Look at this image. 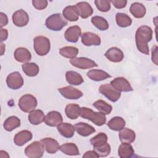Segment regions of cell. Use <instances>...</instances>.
<instances>
[{
	"mask_svg": "<svg viewBox=\"0 0 158 158\" xmlns=\"http://www.w3.org/2000/svg\"><path fill=\"white\" fill-rule=\"evenodd\" d=\"M153 31L151 28L147 25L139 27L136 31L135 43L138 50L144 54L148 55L149 53L148 45L152 38Z\"/></svg>",
	"mask_w": 158,
	"mask_h": 158,
	"instance_id": "cell-1",
	"label": "cell"
},
{
	"mask_svg": "<svg viewBox=\"0 0 158 158\" xmlns=\"http://www.w3.org/2000/svg\"><path fill=\"white\" fill-rule=\"evenodd\" d=\"M80 116L91 121L97 126H102L106 122V117L101 112H95L86 107H81Z\"/></svg>",
	"mask_w": 158,
	"mask_h": 158,
	"instance_id": "cell-2",
	"label": "cell"
},
{
	"mask_svg": "<svg viewBox=\"0 0 158 158\" xmlns=\"http://www.w3.org/2000/svg\"><path fill=\"white\" fill-rule=\"evenodd\" d=\"M67 21L60 14L57 13L49 15L46 20V27L53 31H60L67 25Z\"/></svg>",
	"mask_w": 158,
	"mask_h": 158,
	"instance_id": "cell-3",
	"label": "cell"
},
{
	"mask_svg": "<svg viewBox=\"0 0 158 158\" xmlns=\"http://www.w3.org/2000/svg\"><path fill=\"white\" fill-rule=\"evenodd\" d=\"M33 48L38 55L45 56L50 51V41L48 38L43 36H36L33 39Z\"/></svg>",
	"mask_w": 158,
	"mask_h": 158,
	"instance_id": "cell-4",
	"label": "cell"
},
{
	"mask_svg": "<svg viewBox=\"0 0 158 158\" xmlns=\"http://www.w3.org/2000/svg\"><path fill=\"white\" fill-rule=\"evenodd\" d=\"M37 100L36 98L30 94H27L23 95L19 101V107L25 112H30L35 110L37 106Z\"/></svg>",
	"mask_w": 158,
	"mask_h": 158,
	"instance_id": "cell-5",
	"label": "cell"
},
{
	"mask_svg": "<svg viewBox=\"0 0 158 158\" xmlns=\"http://www.w3.org/2000/svg\"><path fill=\"white\" fill-rule=\"evenodd\" d=\"M44 148L41 141H34L25 149V155L30 158H40L43 156Z\"/></svg>",
	"mask_w": 158,
	"mask_h": 158,
	"instance_id": "cell-6",
	"label": "cell"
},
{
	"mask_svg": "<svg viewBox=\"0 0 158 158\" xmlns=\"http://www.w3.org/2000/svg\"><path fill=\"white\" fill-rule=\"evenodd\" d=\"M99 91L112 102L117 101L121 96L120 92L115 89L109 83L101 85L99 88Z\"/></svg>",
	"mask_w": 158,
	"mask_h": 158,
	"instance_id": "cell-7",
	"label": "cell"
},
{
	"mask_svg": "<svg viewBox=\"0 0 158 158\" xmlns=\"http://www.w3.org/2000/svg\"><path fill=\"white\" fill-rule=\"evenodd\" d=\"M6 83L10 89H18L23 86V79L19 72H14L7 75Z\"/></svg>",
	"mask_w": 158,
	"mask_h": 158,
	"instance_id": "cell-8",
	"label": "cell"
},
{
	"mask_svg": "<svg viewBox=\"0 0 158 158\" xmlns=\"http://www.w3.org/2000/svg\"><path fill=\"white\" fill-rule=\"evenodd\" d=\"M110 84L119 92H129L133 90L130 82L123 77H117L112 80Z\"/></svg>",
	"mask_w": 158,
	"mask_h": 158,
	"instance_id": "cell-9",
	"label": "cell"
},
{
	"mask_svg": "<svg viewBox=\"0 0 158 158\" xmlns=\"http://www.w3.org/2000/svg\"><path fill=\"white\" fill-rule=\"evenodd\" d=\"M70 62L73 66L80 69H88L98 67V64L94 60L83 57L70 59Z\"/></svg>",
	"mask_w": 158,
	"mask_h": 158,
	"instance_id": "cell-10",
	"label": "cell"
},
{
	"mask_svg": "<svg viewBox=\"0 0 158 158\" xmlns=\"http://www.w3.org/2000/svg\"><path fill=\"white\" fill-rule=\"evenodd\" d=\"M62 96L68 99H78L83 96L82 91L72 86H67L58 89Z\"/></svg>",
	"mask_w": 158,
	"mask_h": 158,
	"instance_id": "cell-11",
	"label": "cell"
},
{
	"mask_svg": "<svg viewBox=\"0 0 158 158\" xmlns=\"http://www.w3.org/2000/svg\"><path fill=\"white\" fill-rule=\"evenodd\" d=\"M29 21L28 14L23 9L15 11L12 15L13 23L19 27H22L27 25Z\"/></svg>",
	"mask_w": 158,
	"mask_h": 158,
	"instance_id": "cell-12",
	"label": "cell"
},
{
	"mask_svg": "<svg viewBox=\"0 0 158 158\" xmlns=\"http://www.w3.org/2000/svg\"><path fill=\"white\" fill-rule=\"evenodd\" d=\"M81 42L87 46H99L101 44V40L99 36L92 32L86 31L81 35Z\"/></svg>",
	"mask_w": 158,
	"mask_h": 158,
	"instance_id": "cell-13",
	"label": "cell"
},
{
	"mask_svg": "<svg viewBox=\"0 0 158 158\" xmlns=\"http://www.w3.org/2000/svg\"><path fill=\"white\" fill-rule=\"evenodd\" d=\"M63 118L60 112L52 110L47 114L44 118V123L49 127H57L62 123Z\"/></svg>",
	"mask_w": 158,
	"mask_h": 158,
	"instance_id": "cell-14",
	"label": "cell"
},
{
	"mask_svg": "<svg viewBox=\"0 0 158 158\" xmlns=\"http://www.w3.org/2000/svg\"><path fill=\"white\" fill-rule=\"evenodd\" d=\"M81 35V30L79 26L74 25L69 27L64 33L65 40L70 43H77Z\"/></svg>",
	"mask_w": 158,
	"mask_h": 158,
	"instance_id": "cell-15",
	"label": "cell"
},
{
	"mask_svg": "<svg viewBox=\"0 0 158 158\" xmlns=\"http://www.w3.org/2000/svg\"><path fill=\"white\" fill-rule=\"evenodd\" d=\"M105 57L112 62H120L124 57V55L121 49L116 47L109 48L104 54Z\"/></svg>",
	"mask_w": 158,
	"mask_h": 158,
	"instance_id": "cell-16",
	"label": "cell"
},
{
	"mask_svg": "<svg viewBox=\"0 0 158 158\" xmlns=\"http://www.w3.org/2000/svg\"><path fill=\"white\" fill-rule=\"evenodd\" d=\"M15 59L19 62L27 63L31 59V54L30 52L25 48H17L14 53Z\"/></svg>",
	"mask_w": 158,
	"mask_h": 158,
	"instance_id": "cell-17",
	"label": "cell"
},
{
	"mask_svg": "<svg viewBox=\"0 0 158 158\" xmlns=\"http://www.w3.org/2000/svg\"><path fill=\"white\" fill-rule=\"evenodd\" d=\"M32 133L29 130H22L15 134L14 138V143L18 146H22L32 139Z\"/></svg>",
	"mask_w": 158,
	"mask_h": 158,
	"instance_id": "cell-18",
	"label": "cell"
},
{
	"mask_svg": "<svg viewBox=\"0 0 158 158\" xmlns=\"http://www.w3.org/2000/svg\"><path fill=\"white\" fill-rule=\"evenodd\" d=\"M46 150L49 154H55L59 150V144L56 139L52 138H44L40 141Z\"/></svg>",
	"mask_w": 158,
	"mask_h": 158,
	"instance_id": "cell-19",
	"label": "cell"
},
{
	"mask_svg": "<svg viewBox=\"0 0 158 158\" xmlns=\"http://www.w3.org/2000/svg\"><path fill=\"white\" fill-rule=\"evenodd\" d=\"M74 128L78 134L82 136H88L96 131V130L93 127L84 122H78L76 123L74 125Z\"/></svg>",
	"mask_w": 158,
	"mask_h": 158,
	"instance_id": "cell-20",
	"label": "cell"
},
{
	"mask_svg": "<svg viewBox=\"0 0 158 158\" xmlns=\"http://www.w3.org/2000/svg\"><path fill=\"white\" fill-rule=\"evenodd\" d=\"M78 9L79 15L82 19H87L93 13V9L91 5L87 2H79L75 5Z\"/></svg>",
	"mask_w": 158,
	"mask_h": 158,
	"instance_id": "cell-21",
	"label": "cell"
},
{
	"mask_svg": "<svg viewBox=\"0 0 158 158\" xmlns=\"http://www.w3.org/2000/svg\"><path fill=\"white\" fill-rule=\"evenodd\" d=\"M62 15L66 20L70 22H76L79 17V13L75 6L65 7L62 11Z\"/></svg>",
	"mask_w": 158,
	"mask_h": 158,
	"instance_id": "cell-22",
	"label": "cell"
},
{
	"mask_svg": "<svg viewBox=\"0 0 158 158\" xmlns=\"http://www.w3.org/2000/svg\"><path fill=\"white\" fill-rule=\"evenodd\" d=\"M87 76L91 80L96 81L104 80L111 77V76L105 71L99 69H92L89 70L87 72Z\"/></svg>",
	"mask_w": 158,
	"mask_h": 158,
	"instance_id": "cell-23",
	"label": "cell"
},
{
	"mask_svg": "<svg viewBox=\"0 0 158 158\" xmlns=\"http://www.w3.org/2000/svg\"><path fill=\"white\" fill-rule=\"evenodd\" d=\"M118 136L122 143H127L130 144L133 143L135 140L136 135L133 130L128 128H123L120 130Z\"/></svg>",
	"mask_w": 158,
	"mask_h": 158,
	"instance_id": "cell-24",
	"label": "cell"
},
{
	"mask_svg": "<svg viewBox=\"0 0 158 158\" xmlns=\"http://www.w3.org/2000/svg\"><path fill=\"white\" fill-rule=\"evenodd\" d=\"M59 133L65 138H72L75 133L74 126L69 123H61L57 127Z\"/></svg>",
	"mask_w": 158,
	"mask_h": 158,
	"instance_id": "cell-25",
	"label": "cell"
},
{
	"mask_svg": "<svg viewBox=\"0 0 158 158\" xmlns=\"http://www.w3.org/2000/svg\"><path fill=\"white\" fill-rule=\"evenodd\" d=\"M130 12L135 18L140 19L145 15L146 9L143 4L135 2L131 4L130 7Z\"/></svg>",
	"mask_w": 158,
	"mask_h": 158,
	"instance_id": "cell-26",
	"label": "cell"
},
{
	"mask_svg": "<svg viewBox=\"0 0 158 158\" xmlns=\"http://www.w3.org/2000/svg\"><path fill=\"white\" fill-rule=\"evenodd\" d=\"M30 123L34 125H37L41 123L44 120V112L40 109L34 110L30 112L28 116Z\"/></svg>",
	"mask_w": 158,
	"mask_h": 158,
	"instance_id": "cell-27",
	"label": "cell"
},
{
	"mask_svg": "<svg viewBox=\"0 0 158 158\" xmlns=\"http://www.w3.org/2000/svg\"><path fill=\"white\" fill-rule=\"evenodd\" d=\"M81 107L77 104H67L65 109V113L66 116L71 119H77L80 114Z\"/></svg>",
	"mask_w": 158,
	"mask_h": 158,
	"instance_id": "cell-28",
	"label": "cell"
},
{
	"mask_svg": "<svg viewBox=\"0 0 158 158\" xmlns=\"http://www.w3.org/2000/svg\"><path fill=\"white\" fill-rule=\"evenodd\" d=\"M134 152L132 146L127 143H122L118 149V155L121 158H130L133 156Z\"/></svg>",
	"mask_w": 158,
	"mask_h": 158,
	"instance_id": "cell-29",
	"label": "cell"
},
{
	"mask_svg": "<svg viewBox=\"0 0 158 158\" xmlns=\"http://www.w3.org/2000/svg\"><path fill=\"white\" fill-rule=\"evenodd\" d=\"M65 78L67 81L72 85H80L84 81L80 74L72 70L66 72Z\"/></svg>",
	"mask_w": 158,
	"mask_h": 158,
	"instance_id": "cell-30",
	"label": "cell"
},
{
	"mask_svg": "<svg viewBox=\"0 0 158 158\" xmlns=\"http://www.w3.org/2000/svg\"><path fill=\"white\" fill-rule=\"evenodd\" d=\"M59 150L69 156H78L80 152L77 146L72 143H67L60 146Z\"/></svg>",
	"mask_w": 158,
	"mask_h": 158,
	"instance_id": "cell-31",
	"label": "cell"
},
{
	"mask_svg": "<svg viewBox=\"0 0 158 158\" xmlns=\"http://www.w3.org/2000/svg\"><path fill=\"white\" fill-rule=\"evenodd\" d=\"M107 126L112 130L120 131L125 127V121L122 117H114L107 122Z\"/></svg>",
	"mask_w": 158,
	"mask_h": 158,
	"instance_id": "cell-32",
	"label": "cell"
},
{
	"mask_svg": "<svg viewBox=\"0 0 158 158\" xmlns=\"http://www.w3.org/2000/svg\"><path fill=\"white\" fill-rule=\"evenodd\" d=\"M20 126V120L16 116L9 117L4 122L3 127L5 130L11 131Z\"/></svg>",
	"mask_w": 158,
	"mask_h": 158,
	"instance_id": "cell-33",
	"label": "cell"
},
{
	"mask_svg": "<svg viewBox=\"0 0 158 158\" xmlns=\"http://www.w3.org/2000/svg\"><path fill=\"white\" fill-rule=\"evenodd\" d=\"M22 68L25 74L28 77L36 76L39 73L38 65L33 62L25 63L22 65Z\"/></svg>",
	"mask_w": 158,
	"mask_h": 158,
	"instance_id": "cell-34",
	"label": "cell"
},
{
	"mask_svg": "<svg viewBox=\"0 0 158 158\" xmlns=\"http://www.w3.org/2000/svg\"><path fill=\"white\" fill-rule=\"evenodd\" d=\"M60 54L68 59H74L78 54V49L74 46H65L59 49Z\"/></svg>",
	"mask_w": 158,
	"mask_h": 158,
	"instance_id": "cell-35",
	"label": "cell"
},
{
	"mask_svg": "<svg viewBox=\"0 0 158 158\" xmlns=\"http://www.w3.org/2000/svg\"><path fill=\"white\" fill-rule=\"evenodd\" d=\"M115 20L118 26L123 28L130 26L132 23L131 19L125 13H117L115 15Z\"/></svg>",
	"mask_w": 158,
	"mask_h": 158,
	"instance_id": "cell-36",
	"label": "cell"
},
{
	"mask_svg": "<svg viewBox=\"0 0 158 158\" xmlns=\"http://www.w3.org/2000/svg\"><path fill=\"white\" fill-rule=\"evenodd\" d=\"M93 105L100 112L104 114V115L110 114L112 110V107L111 105L109 104L107 102L101 99L95 101L93 104Z\"/></svg>",
	"mask_w": 158,
	"mask_h": 158,
	"instance_id": "cell-37",
	"label": "cell"
},
{
	"mask_svg": "<svg viewBox=\"0 0 158 158\" xmlns=\"http://www.w3.org/2000/svg\"><path fill=\"white\" fill-rule=\"evenodd\" d=\"M91 23L100 30H106L109 28V23L106 19L101 16H94L91 18Z\"/></svg>",
	"mask_w": 158,
	"mask_h": 158,
	"instance_id": "cell-38",
	"label": "cell"
},
{
	"mask_svg": "<svg viewBox=\"0 0 158 158\" xmlns=\"http://www.w3.org/2000/svg\"><path fill=\"white\" fill-rule=\"evenodd\" d=\"M93 150L99 157H106L110 153V146L107 143H104L93 146Z\"/></svg>",
	"mask_w": 158,
	"mask_h": 158,
	"instance_id": "cell-39",
	"label": "cell"
},
{
	"mask_svg": "<svg viewBox=\"0 0 158 158\" xmlns=\"http://www.w3.org/2000/svg\"><path fill=\"white\" fill-rule=\"evenodd\" d=\"M107 139L108 138L107 135L104 133L101 132L96 135V136H94V137H93L90 139V143L93 145V146H94L100 144L107 143Z\"/></svg>",
	"mask_w": 158,
	"mask_h": 158,
	"instance_id": "cell-40",
	"label": "cell"
},
{
	"mask_svg": "<svg viewBox=\"0 0 158 158\" xmlns=\"http://www.w3.org/2000/svg\"><path fill=\"white\" fill-rule=\"evenodd\" d=\"M94 4L97 9L103 12H106L110 9V1L108 0H96Z\"/></svg>",
	"mask_w": 158,
	"mask_h": 158,
	"instance_id": "cell-41",
	"label": "cell"
},
{
	"mask_svg": "<svg viewBox=\"0 0 158 158\" xmlns=\"http://www.w3.org/2000/svg\"><path fill=\"white\" fill-rule=\"evenodd\" d=\"M48 1L46 0H33L32 4L33 7L38 10H43L48 6Z\"/></svg>",
	"mask_w": 158,
	"mask_h": 158,
	"instance_id": "cell-42",
	"label": "cell"
},
{
	"mask_svg": "<svg viewBox=\"0 0 158 158\" xmlns=\"http://www.w3.org/2000/svg\"><path fill=\"white\" fill-rule=\"evenodd\" d=\"M110 2L114 5V6L117 9L124 8L127 3V0H113Z\"/></svg>",
	"mask_w": 158,
	"mask_h": 158,
	"instance_id": "cell-43",
	"label": "cell"
},
{
	"mask_svg": "<svg viewBox=\"0 0 158 158\" xmlns=\"http://www.w3.org/2000/svg\"><path fill=\"white\" fill-rule=\"evenodd\" d=\"M83 158H98L99 156L98 154L93 150V151H86L83 156Z\"/></svg>",
	"mask_w": 158,
	"mask_h": 158,
	"instance_id": "cell-44",
	"label": "cell"
},
{
	"mask_svg": "<svg viewBox=\"0 0 158 158\" xmlns=\"http://www.w3.org/2000/svg\"><path fill=\"white\" fill-rule=\"evenodd\" d=\"M157 46L156 45L152 48V61L156 64L157 65Z\"/></svg>",
	"mask_w": 158,
	"mask_h": 158,
	"instance_id": "cell-45",
	"label": "cell"
},
{
	"mask_svg": "<svg viewBox=\"0 0 158 158\" xmlns=\"http://www.w3.org/2000/svg\"><path fill=\"white\" fill-rule=\"evenodd\" d=\"M0 18H1V28L6 26L8 23V18L6 14L3 12L0 13Z\"/></svg>",
	"mask_w": 158,
	"mask_h": 158,
	"instance_id": "cell-46",
	"label": "cell"
},
{
	"mask_svg": "<svg viewBox=\"0 0 158 158\" xmlns=\"http://www.w3.org/2000/svg\"><path fill=\"white\" fill-rule=\"evenodd\" d=\"M8 37V31L6 29L1 28V41L2 42L3 41H5L7 40Z\"/></svg>",
	"mask_w": 158,
	"mask_h": 158,
	"instance_id": "cell-47",
	"label": "cell"
},
{
	"mask_svg": "<svg viewBox=\"0 0 158 158\" xmlns=\"http://www.w3.org/2000/svg\"><path fill=\"white\" fill-rule=\"evenodd\" d=\"M1 56L2 55H3V54H4V49L3 48V47H4V44L2 43H1Z\"/></svg>",
	"mask_w": 158,
	"mask_h": 158,
	"instance_id": "cell-48",
	"label": "cell"
}]
</instances>
